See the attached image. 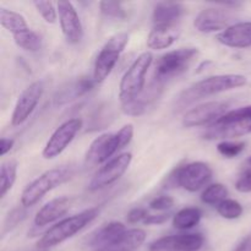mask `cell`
Segmentation results:
<instances>
[{
    "instance_id": "2e32d148",
    "label": "cell",
    "mask_w": 251,
    "mask_h": 251,
    "mask_svg": "<svg viewBox=\"0 0 251 251\" xmlns=\"http://www.w3.org/2000/svg\"><path fill=\"white\" fill-rule=\"evenodd\" d=\"M230 15L218 7L203 9L194 20V27L201 33L223 32L230 26Z\"/></svg>"
},
{
    "instance_id": "7402d4cb",
    "label": "cell",
    "mask_w": 251,
    "mask_h": 251,
    "mask_svg": "<svg viewBox=\"0 0 251 251\" xmlns=\"http://www.w3.org/2000/svg\"><path fill=\"white\" fill-rule=\"evenodd\" d=\"M180 36V29L176 25L171 26H154L147 37V47L152 50L167 49Z\"/></svg>"
},
{
    "instance_id": "f546056e",
    "label": "cell",
    "mask_w": 251,
    "mask_h": 251,
    "mask_svg": "<svg viewBox=\"0 0 251 251\" xmlns=\"http://www.w3.org/2000/svg\"><path fill=\"white\" fill-rule=\"evenodd\" d=\"M217 212L221 217L226 218V220H237L243 215L244 208H243L242 203L238 201L227 199L217 206Z\"/></svg>"
},
{
    "instance_id": "7a4b0ae2",
    "label": "cell",
    "mask_w": 251,
    "mask_h": 251,
    "mask_svg": "<svg viewBox=\"0 0 251 251\" xmlns=\"http://www.w3.org/2000/svg\"><path fill=\"white\" fill-rule=\"evenodd\" d=\"M98 213H100V208L92 207L82 211L77 215L70 216V217L59 221L53 227L44 232V234L37 243V248H38V250H49L50 248L56 247L65 240L70 239L78 232H81L86 226L93 222Z\"/></svg>"
},
{
    "instance_id": "5b68a950",
    "label": "cell",
    "mask_w": 251,
    "mask_h": 251,
    "mask_svg": "<svg viewBox=\"0 0 251 251\" xmlns=\"http://www.w3.org/2000/svg\"><path fill=\"white\" fill-rule=\"evenodd\" d=\"M74 171L71 167H58L51 168L44 172L43 174L34 179L24 189L21 194V205L22 207H32L36 205L44 195L51 191L53 189L58 188L61 184L70 180L73 176Z\"/></svg>"
},
{
    "instance_id": "ab89813d",
    "label": "cell",
    "mask_w": 251,
    "mask_h": 251,
    "mask_svg": "<svg viewBox=\"0 0 251 251\" xmlns=\"http://www.w3.org/2000/svg\"><path fill=\"white\" fill-rule=\"evenodd\" d=\"M247 171H251V157L249 159H248V168Z\"/></svg>"
},
{
    "instance_id": "4fadbf2b",
    "label": "cell",
    "mask_w": 251,
    "mask_h": 251,
    "mask_svg": "<svg viewBox=\"0 0 251 251\" xmlns=\"http://www.w3.org/2000/svg\"><path fill=\"white\" fill-rule=\"evenodd\" d=\"M228 103L221 100H212L196 105L189 110L183 118V125L185 127H198L205 125H212L222 115L227 113Z\"/></svg>"
},
{
    "instance_id": "8d00e7d4",
    "label": "cell",
    "mask_w": 251,
    "mask_h": 251,
    "mask_svg": "<svg viewBox=\"0 0 251 251\" xmlns=\"http://www.w3.org/2000/svg\"><path fill=\"white\" fill-rule=\"evenodd\" d=\"M25 216H26V212H25L22 208H16V210L12 211L11 213H9V217H7L6 222H5V227H6L5 232L7 230V227H9V226H10V228H12V227H15L17 223L21 222V221L25 218Z\"/></svg>"
},
{
    "instance_id": "f1b7e54d",
    "label": "cell",
    "mask_w": 251,
    "mask_h": 251,
    "mask_svg": "<svg viewBox=\"0 0 251 251\" xmlns=\"http://www.w3.org/2000/svg\"><path fill=\"white\" fill-rule=\"evenodd\" d=\"M14 41L19 48L26 51H38L42 47V38L31 28L14 36Z\"/></svg>"
},
{
    "instance_id": "4316f807",
    "label": "cell",
    "mask_w": 251,
    "mask_h": 251,
    "mask_svg": "<svg viewBox=\"0 0 251 251\" xmlns=\"http://www.w3.org/2000/svg\"><path fill=\"white\" fill-rule=\"evenodd\" d=\"M17 162L15 159H7L2 162L0 167V196L5 198L11 190L12 185L16 181Z\"/></svg>"
},
{
    "instance_id": "44dd1931",
    "label": "cell",
    "mask_w": 251,
    "mask_h": 251,
    "mask_svg": "<svg viewBox=\"0 0 251 251\" xmlns=\"http://www.w3.org/2000/svg\"><path fill=\"white\" fill-rule=\"evenodd\" d=\"M146 240V232L141 228L127 229L114 242L95 251H136Z\"/></svg>"
},
{
    "instance_id": "7c38bea8",
    "label": "cell",
    "mask_w": 251,
    "mask_h": 251,
    "mask_svg": "<svg viewBox=\"0 0 251 251\" xmlns=\"http://www.w3.org/2000/svg\"><path fill=\"white\" fill-rule=\"evenodd\" d=\"M43 92L44 86L42 81H34L22 91L21 95L17 98V102L15 104L14 112L11 115V124L14 126L24 124L31 117L32 113L38 105Z\"/></svg>"
},
{
    "instance_id": "e0dca14e",
    "label": "cell",
    "mask_w": 251,
    "mask_h": 251,
    "mask_svg": "<svg viewBox=\"0 0 251 251\" xmlns=\"http://www.w3.org/2000/svg\"><path fill=\"white\" fill-rule=\"evenodd\" d=\"M162 90H163V85L153 81L149 87L145 88L141 95L122 104L123 112L127 115H134V117L145 114L161 97Z\"/></svg>"
},
{
    "instance_id": "83f0119b",
    "label": "cell",
    "mask_w": 251,
    "mask_h": 251,
    "mask_svg": "<svg viewBox=\"0 0 251 251\" xmlns=\"http://www.w3.org/2000/svg\"><path fill=\"white\" fill-rule=\"evenodd\" d=\"M228 189L223 184L216 183L208 185L201 194V201L208 206H216L217 207L220 203L227 200Z\"/></svg>"
},
{
    "instance_id": "277c9868",
    "label": "cell",
    "mask_w": 251,
    "mask_h": 251,
    "mask_svg": "<svg viewBox=\"0 0 251 251\" xmlns=\"http://www.w3.org/2000/svg\"><path fill=\"white\" fill-rule=\"evenodd\" d=\"M134 137V125L126 124L118 132H105L98 136L90 145L86 153V162L91 166L107 163L115 154L126 147Z\"/></svg>"
},
{
    "instance_id": "ac0fdd59",
    "label": "cell",
    "mask_w": 251,
    "mask_h": 251,
    "mask_svg": "<svg viewBox=\"0 0 251 251\" xmlns=\"http://www.w3.org/2000/svg\"><path fill=\"white\" fill-rule=\"evenodd\" d=\"M216 39L229 48H249L251 47V21L230 25L227 29L220 32Z\"/></svg>"
},
{
    "instance_id": "ffe728a7",
    "label": "cell",
    "mask_w": 251,
    "mask_h": 251,
    "mask_svg": "<svg viewBox=\"0 0 251 251\" xmlns=\"http://www.w3.org/2000/svg\"><path fill=\"white\" fill-rule=\"evenodd\" d=\"M95 85V80L87 77V76L76 78L75 81H71L68 85L64 86L61 90L58 91L55 98H54V102H55L56 105L66 104V103L71 102V100H75L85 96L86 93H88L92 90Z\"/></svg>"
},
{
    "instance_id": "cb8c5ba5",
    "label": "cell",
    "mask_w": 251,
    "mask_h": 251,
    "mask_svg": "<svg viewBox=\"0 0 251 251\" xmlns=\"http://www.w3.org/2000/svg\"><path fill=\"white\" fill-rule=\"evenodd\" d=\"M184 14L185 7L180 2H158L153 9L152 21L154 26H171L176 25Z\"/></svg>"
},
{
    "instance_id": "30bf717a",
    "label": "cell",
    "mask_w": 251,
    "mask_h": 251,
    "mask_svg": "<svg viewBox=\"0 0 251 251\" xmlns=\"http://www.w3.org/2000/svg\"><path fill=\"white\" fill-rule=\"evenodd\" d=\"M81 127H82V120L78 118L66 120L60 126L56 127L44 146L43 152H42L43 158L54 159L59 154L63 153L68 149L69 145L74 141Z\"/></svg>"
},
{
    "instance_id": "3957f363",
    "label": "cell",
    "mask_w": 251,
    "mask_h": 251,
    "mask_svg": "<svg viewBox=\"0 0 251 251\" xmlns=\"http://www.w3.org/2000/svg\"><path fill=\"white\" fill-rule=\"evenodd\" d=\"M251 134V105L228 110L225 115L206 130L203 137L207 140H223L242 137Z\"/></svg>"
},
{
    "instance_id": "8992f818",
    "label": "cell",
    "mask_w": 251,
    "mask_h": 251,
    "mask_svg": "<svg viewBox=\"0 0 251 251\" xmlns=\"http://www.w3.org/2000/svg\"><path fill=\"white\" fill-rule=\"evenodd\" d=\"M198 55L199 49L194 47L167 51L157 60L154 66V81L164 85L167 81L178 77L190 68Z\"/></svg>"
},
{
    "instance_id": "d6986e66",
    "label": "cell",
    "mask_w": 251,
    "mask_h": 251,
    "mask_svg": "<svg viewBox=\"0 0 251 251\" xmlns=\"http://www.w3.org/2000/svg\"><path fill=\"white\" fill-rule=\"evenodd\" d=\"M71 206V199L68 196L56 198L47 202L34 216V225L36 227H44L47 225L60 220L66 215Z\"/></svg>"
},
{
    "instance_id": "ba28073f",
    "label": "cell",
    "mask_w": 251,
    "mask_h": 251,
    "mask_svg": "<svg viewBox=\"0 0 251 251\" xmlns=\"http://www.w3.org/2000/svg\"><path fill=\"white\" fill-rule=\"evenodd\" d=\"M127 42H129V34L126 32L115 33L105 42L95 61L92 78L96 83L103 82L112 74Z\"/></svg>"
},
{
    "instance_id": "6da1fadb",
    "label": "cell",
    "mask_w": 251,
    "mask_h": 251,
    "mask_svg": "<svg viewBox=\"0 0 251 251\" xmlns=\"http://www.w3.org/2000/svg\"><path fill=\"white\" fill-rule=\"evenodd\" d=\"M247 77L239 74H226V75L208 76L203 80L198 81L189 86L185 91L180 93L178 98L179 104L185 105L195 100L218 95L226 91L234 90L247 85Z\"/></svg>"
},
{
    "instance_id": "9c48e42d",
    "label": "cell",
    "mask_w": 251,
    "mask_h": 251,
    "mask_svg": "<svg viewBox=\"0 0 251 251\" xmlns=\"http://www.w3.org/2000/svg\"><path fill=\"white\" fill-rule=\"evenodd\" d=\"M212 169L203 162H191L174 172L172 176L176 184L189 193H196L205 188L212 179Z\"/></svg>"
},
{
    "instance_id": "5bb4252c",
    "label": "cell",
    "mask_w": 251,
    "mask_h": 251,
    "mask_svg": "<svg viewBox=\"0 0 251 251\" xmlns=\"http://www.w3.org/2000/svg\"><path fill=\"white\" fill-rule=\"evenodd\" d=\"M203 243L205 238L200 233H181L154 240L150 244L149 251H199Z\"/></svg>"
},
{
    "instance_id": "74e56055",
    "label": "cell",
    "mask_w": 251,
    "mask_h": 251,
    "mask_svg": "<svg viewBox=\"0 0 251 251\" xmlns=\"http://www.w3.org/2000/svg\"><path fill=\"white\" fill-rule=\"evenodd\" d=\"M168 220H169V213H158V215H152V213H149V216H147L144 225H147V226L163 225V223H166Z\"/></svg>"
},
{
    "instance_id": "9a60e30c",
    "label": "cell",
    "mask_w": 251,
    "mask_h": 251,
    "mask_svg": "<svg viewBox=\"0 0 251 251\" xmlns=\"http://www.w3.org/2000/svg\"><path fill=\"white\" fill-rule=\"evenodd\" d=\"M59 24L66 42L70 44L80 43L83 37V28L77 10L70 1L56 2Z\"/></svg>"
},
{
    "instance_id": "60d3db41",
    "label": "cell",
    "mask_w": 251,
    "mask_h": 251,
    "mask_svg": "<svg viewBox=\"0 0 251 251\" xmlns=\"http://www.w3.org/2000/svg\"><path fill=\"white\" fill-rule=\"evenodd\" d=\"M37 251H49V250H37Z\"/></svg>"
},
{
    "instance_id": "4dcf8cb0",
    "label": "cell",
    "mask_w": 251,
    "mask_h": 251,
    "mask_svg": "<svg viewBox=\"0 0 251 251\" xmlns=\"http://www.w3.org/2000/svg\"><path fill=\"white\" fill-rule=\"evenodd\" d=\"M100 9L104 16L112 17V19L125 20L126 19V11L120 2L114 1H100Z\"/></svg>"
},
{
    "instance_id": "603a6c76",
    "label": "cell",
    "mask_w": 251,
    "mask_h": 251,
    "mask_svg": "<svg viewBox=\"0 0 251 251\" xmlns=\"http://www.w3.org/2000/svg\"><path fill=\"white\" fill-rule=\"evenodd\" d=\"M126 227L122 222H109L103 225L98 229H96L92 234L88 237L87 245L93 248L95 250L108 245L109 243L114 242L117 238L126 232Z\"/></svg>"
},
{
    "instance_id": "d6a6232c",
    "label": "cell",
    "mask_w": 251,
    "mask_h": 251,
    "mask_svg": "<svg viewBox=\"0 0 251 251\" xmlns=\"http://www.w3.org/2000/svg\"><path fill=\"white\" fill-rule=\"evenodd\" d=\"M34 7L39 12L43 20L48 24H54L58 17V9H55L51 1H34Z\"/></svg>"
},
{
    "instance_id": "d590c367",
    "label": "cell",
    "mask_w": 251,
    "mask_h": 251,
    "mask_svg": "<svg viewBox=\"0 0 251 251\" xmlns=\"http://www.w3.org/2000/svg\"><path fill=\"white\" fill-rule=\"evenodd\" d=\"M235 189L239 193H251V171H245V173L238 179Z\"/></svg>"
},
{
    "instance_id": "8fae6325",
    "label": "cell",
    "mask_w": 251,
    "mask_h": 251,
    "mask_svg": "<svg viewBox=\"0 0 251 251\" xmlns=\"http://www.w3.org/2000/svg\"><path fill=\"white\" fill-rule=\"evenodd\" d=\"M131 161L132 156L129 152L115 156L114 158L107 162L102 168L98 169V172L88 184V190L97 191L114 184L115 181L119 180L124 176V173L130 167Z\"/></svg>"
},
{
    "instance_id": "1f68e13d",
    "label": "cell",
    "mask_w": 251,
    "mask_h": 251,
    "mask_svg": "<svg viewBox=\"0 0 251 251\" xmlns=\"http://www.w3.org/2000/svg\"><path fill=\"white\" fill-rule=\"evenodd\" d=\"M217 150L226 158H234L245 150V142L222 141L217 145Z\"/></svg>"
},
{
    "instance_id": "e575fe53",
    "label": "cell",
    "mask_w": 251,
    "mask_h": 251,
    "mask_svg": "<svg viewBox=\"0 0 251 251\" xmlns=\"http://www.w3.org/2000/svg\"><path fill=\"white\" fill-rule=\"evenodd\" d=\"M149 211L142 207H135L129 211L126 216V221L130 225H137V223H144L149 216Z\"/></svg>"
},
{
    "instance_id": "836d02e7",
    "label": "cell",
    "mask_w": 251,
    "mask_h": 251,
    "mask_svg": "<svg viewBox=\"0 0 251 251\" xmlns=\"http://www.w3.org/2000/svg\"><path fill=\"white\" fill-rule=\"evenodd\" d=\"M150 208L153 211H158V212H164V211L171 210L174 206L173 198L167 195H161L154 198L153 200L150 202Z\"/></svg>"
},
{
    "instance_id": "d4e9b609",
    "label": "cell",
    "mask_w": 251,
    "mask_h": 251,
    "mask_svg": "<svg viewBox=\"0 0 251 251\" xmlns=\"http://www.w3.org/2000/svg\"><path fill=\"white\" fill-rule=\"evenodd\" d=\"M0 24L12 36L29 29L26 19L21 14L12 11V10L5 9V7L0 9Z\"/></svg>"
},
{
    "instance_id": "f35d334b",
    "label": "cell",
    "mask_w": 251,
    "mask_h": 251,
    "mask_svg": "<svg viewBox=\"0 0 251 251\" xmlns=\"http://www.w3.org/2000/svg\"><path fill=\"white\" fill-rule=\"evenodd\" d=\"M15 140L14 139H7V137H2L1 142H0V154L5 156L7 152H10L14 147Z\"/></svg>"
},
{
    "instance_id": "52a82bcc",
    "label": "cell",
    "mask_w": 251,
    "mask_h": 251,
    "mask_svg": "<svg viewBox=\"0 0 251 251\" xmlns=\"http://www.w3.org/2000/svg\"><path fill=\"white\" fill-rule=\"evenodd\" d=\"M152 61H153V55L151 51H144L127 69L119 85V98L122 104L132 100L144 92L146 74Z\"/></svg>"
},
{
    "instance_id": "484cf974",
    "label": "cell",
    "mask_w": 251,
    "mask_h": 251,
    "mask_svg": "<svg viewBox=\"0 0 251 251\" xmlns=\"http://www.w3.org/2000/svg\"><path fill=\"white\" fill-rule=\"evenodd\" d=\"M202 212L198 207H185L173 216V227L179 230H188L200 223Z\"/></svg>"
}]
</instances>
